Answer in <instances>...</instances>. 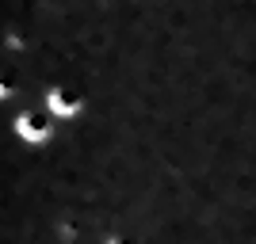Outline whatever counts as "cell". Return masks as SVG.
<instances>
[]
</instances>
